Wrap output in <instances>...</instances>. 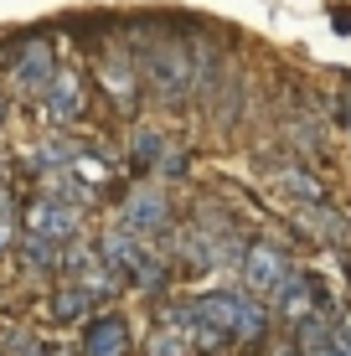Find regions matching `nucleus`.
Segmentation results:
<instances>
[{
    "mask_svg": "<svg viewBox=\"0 0 351 356\" xmlns=\"http://www.w3.org/2000/svg\"><path fill=\"white\" fill-rule=\"evenodd\" d=\"M93 248H99V259L114 268L119 284H135L145 294L165 289V259H161L155 243H145V238H135V232H124V227H108Z\"/></svg>",
    "mask_w": 351,
    "mask_h": 356,
    "instance_id": "f03ea898",
    "label": "nucleus"
},
{
    "mask_svg": "<svg viewBox=\"0 0 351 356\" xmlns=\"http://www.w3.org/2000/svg\"><path fill=\"white\" fill-rule=\"evenodd\" d=\"M104 93L114 98L119 108H135L140 78H135V57H129V47H114V52H104Z\"/></svg>",
    "mask_w": 351,
    "mask_h": 356,
    "instance_id": "9d476101",
    "label": "nucleus"
},
{
    "mask_svg": "<svg viewBox=\"0 0 351 356\" xmlns=\"http://www.w3.org/2000/svg\"><path fill=\"white\" fill-rule=\"evenodd\" d=\"M57 72V57H52V42L47 36H26L16 52V63H10V88L16 93H42L47 83H52Z\"/></svg>",
    "mask_w": 351,
    "mask_h": 356,
    "instance_id": "0eeeda50",
    "label": "nucleus"
},
{
    "mask_svg": "<svg viewBox=\"0 0 351 356\" xmlns=\"http://www.w3.org/2000/svg\"><path fill=\"white\" fill-rule=\"evenodd\" d=\"M6 356H47V346L31 336V330H10L6 336Z\"/></svg>",
    "mask_w": 351,
    "mask_h": 356,
    "instance_id": "f3484780",
    "label": "nucleus"
},
{
    "mask_svg": "<svg viewBox=\"0 0 351 356\" xmlns=\"http://www.w3.org/2000/svg\"><path fill=\"white\" fill-rule=\"evenodd\" d=\"M47 356H78V351H47Z\"/></svg>",
    "mask_w": 351,
    "mask_h": 356,
    "instance_id": "4be33fe9",
    "label": "nucleus"
},
{
    "mask_svg": "<svg viewBox=\"0 0 351 356\" xmlns=\"http://www.w3.org/2000/svg\"><path fill=\"white\" fill-rule=\"evenodd\" d=\"M119 227L135 232V238H161L165 227H171V196H165V186H135L124 196V212H119Z\"/></svg>",
    "mask_w": 351,
    "mask_h": 356,
    "instance_id": "39448f33",
    "label": "nucleus"
},
{
    "mask_svg": "<svg viewBox=\"0 0 351 356\" xmlns=\"http://www.w3.org/2000/svg\"><path fill=\"white\" fill-rule=\"evenodd\" d=\"M16 243V207H10V196L0 191V253Z\"/></svg>",
    "mask_w": 351,
    "mask_h": 356,
    "instance_id": "6ab92c4d",
    "label": "nucleus"
},
{
    "mask_svg": "<svg viewBox=\"0 0 351 356\" xmlns=\"http://www.w3.org/2000/svg\"><path fill=\"white\" fill-rule=\"evenodd\" d=\"M42 108H47L52 124H72V119L83 114V78L72 67H57L52 83L42 88Z\"/></svg>",
    "mask_w": 351,
    "mask_h": 356,
    "instance_id": "6e6552de",
    "label": "nucleus"
},
{
    "mask_svg": "<svg viewBox=\"0 0 351 356\" xmlns=\"http://www.w3.org/2000/svg\"><path fill=\"white\" fill-rule=\"evenodd\" d=\"M186 310L197 315L202 325H212L222 341H253L263 330V321H269V310H263L259 300H248L243 289H207V294H197Z\"/></svg>",
    "mask_w": 351,
    "mask_h": 356,
    "instance_id": "7ed1b4c3",
    "label": "nucleus"
},
{
    "mask_svg": "<svg viewBox=\"0 0 351 356\" xmlns=\"http://www.w3.org/2000/svg\"><path fill=\"white\" fill-rule=\"evenodd\" d=\"M129 155H135V165H150L155 170V161L165 155V134L161 129H135V140H129Z\"/></svg>",
    "mask_w": 351,
    "mask_h": 356,
    "instance_id": "ddd939ff",
    "label": "nucleus"
},
{
    "mask_svg": "<svg viewBox=\"0 0 351 356\" xmlns=\"http://www.w3.org/2000/svg\"><path fill=\"white\" fill-rule=\"evenodd\" d=\"M6 181H10V165H6V155H0V191H6Z\"/></svg>",
    "mask_w": 351,
    "mask_h": 356,
    "instance_id": "aec40b11",
    "label": "nucleus"
},
{
    "mask_svg": "<svg viewBox=\"0 0 351 356\" xmlns=\"http://www.w3.org/2000/svg\"><path fill=\"white\" fill-rule=\"evenodd\" d=\"M78 356H129V325L119 315H88Z\"/></svg>",
    "mask_w": 351,
    "mask_h": 356,
    "instance_id": "1a4fd4ad",
    "label": "nucleus"
},
{
    "mask_svg": "<svg viewBox=\"0 0 351 356\" xmlns=\"http://www.w3.org/2000/svg\"><path fill=\"white\" fill-rule=\"evenodd\" d=\"M346 104H351V93H346Z\"/></svg>",
    "mask_w": 351,
    "mask_h": 356,
    "instance_id": "5701e85b",
    "label": "nucleus"
},
{
    "mask_svg": "<svg viewBox=\"0 0 351 356\" xmlns=\"http://www.w3.org/2000/svg\"><path fill=\"white\" fill-rule=\"evenodd\" d=\"M274 186H284V191L305 196L310 207L320 202V181H316V176H305V170H279V176H274Z\"/></svg>",
    "mask_w": 351,
    "mask_h": 356,
    "instance_id": "2eb2a0df",
    "label": "nucleus"
},
{
    "mask_svg": "<svg viewBox=\"0 0 351 356\" xmlns=\"http://www.w3.org/2000/svg\"><path fill=\"white\" fill-rule=\"evenodd\" d=\"M88 315H93V300L78 284H67V279H63L57 294H52V321L57 325H78V321H88Z\"/></svg>",
    "mask_w": 351,
    "mask_h": 356,
    "instance_id": "f8f14e48",
    "label": "nucleus"
},
{
    "mask_svg": "<svg viewBox=\"0 0 351 356\" xmlns=\"http://www.w3.org/2000/svg\"><path fill=\"white\" fill-rule=\"evenodd\" d=\"M21 259H26V268L47 274V268L63 264V248H57V243H42V238H26V243H21Z\"/></svg>",
    "mask_w": 351,
    "mask_h": 356,
    "instance_id": "4468645a",
    "label": "nucleus"
},
{
    "mask_svg": "<svg viewBox=\"0 0 351 356\" xmlns=\"http://www.w3.org/2000/svg\"><path fill=\"white\" fill-rule=\"evenodd\" d=\"M155 176L161 181H181L186 176V150H165L161 161H155Z\"/></svg>",
    "mask_w": 351,
    "mask_h": 356,
    "instance_id": "a211bd4d",
    "label": "nucleus"
},
{
    "mask_svg": "<svg viewBox=\"0 0 351 356\" xmlns=\"http://www.w3.org/2000/svg\"><path fill=\"white\" fill-rule=\"evenodd\" d=\"M6 114H10V104H6V98H0V124H6Z\"/></svg>",
    "mask_w": 351,
    "mask_h": 356,
    "instance_id": "412c9836",
    "label": "nucleus"
},
{
    "mask_svg": "<svg viewBox=\"0 0 351 356\" xmlns=\"http://www.w3.org/2000/svg\"><path fill=\"white\" fill-rule=\"evenodd\" d=\"M320 284L316 279H305V274H295L289 284L279 289V300H274V315L279 321H295V325H305L310 315H316V305H320V294H316Z\"/></svg>",
    "mask_w": 351,
    "mask_h": 356,
    "instance_id": "9b49d317",
    "label": "nucleus"
},
{
    "mask_svg": "<svg viewBox=\"0 0 351 356\" xmlns=\"http://www.w3.org/2000/svg\"><path fill=\"white\" fill-rule=\"evenodd\" d=\"M238 279H243V294H248V300H259L263 310H269V305L279 300V289L295 279V264H289V253L279 248V243H248Z\"/></svg>",
    "mask_w": 351,
    "mask_h": 356,
    "instance_id": "20e7f679",
    "label": "nucleus"
},
{
    "mask_svg": "<svg viewBox=\"0 0 351 356\" xmlns=\"http://www.w3.org/2000/svg\"><path fill=\"white\" fill-rule=\"evenodd\" d=\"M150 356H191V346L176 336L171 325H161V330H150V346H145Z\"/></svg>",
    "mask_w": 351,
    "mask_h": 356,
    "instance_id": "dca6fc26",
    "label": "nucleus"
},
{
    "mask_svg": "<svg viewBox=\"0 0 351 356\" xmlns=\"http://www.w3.org/2000/svg\"><path fill=\"white\" fill-rule=\"evenodd\" d=\"M135 78L150 88L155 104L181 108L191 93H197V47L181 42V36H155L150 47H140Z\"/></svg>",
    "mask_w": 351,
    "mask_h": 356,
    "instance_id": "f257e3e1",
    "label": "nucleus"
},
{
    "mask_svg": "<svg viewBox=\"0 0 351 356\" xmlns=\"http://www.w3.org/2000/svg\"><path fill=\"white\" fill-rule=\"evenodd\" d=\"M78 207L72 202H57V196H36L26 207V238H42V243H57V248H67L72 238H78Z\"/></svg>",
    "mask_w": 351,
    "mask_h": 356,
    "instance_id": "423d86ee",
    "label": "nucleus"
}]
</instances>
